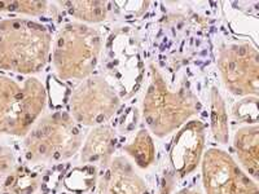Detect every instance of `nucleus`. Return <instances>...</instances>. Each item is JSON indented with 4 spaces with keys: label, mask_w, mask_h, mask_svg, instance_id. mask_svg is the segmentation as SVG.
Here are the masks:
<instances>
[{
    "label": "nucleus",
    "mask_w": 259,
    "mask_h": 194,
    "mask_svg": "<svg viewBox=\"0 0 259 194\" xmlns=\"http://www.w3.org/2000/svg\"><path fill=\"white\" fill-rule=\"evenodd\" d=\"M175 194H201L200 191L196 190V189H191V188H184L182 189V190L177 191Z\"/></svg>",
    "instance_id": "obj_22"
},
{
    "label": "nucleus",
    "mask_w": 259,
    "mask_h": 194,
    "mask_svg": "<svg viewBox=\"0 0 259 194\" xmlns=\"http://www.w3.org/2000/svg\"><path fill=\"white\" fill-rule=\"evenodd\" d=\"M97 194H152L147 182L123 156L114 157L97 181Z\"/></svg>",
    "instance_id": "obj_10"
},
{
    "label": "nucleus",
    "mask_w": 259,
    "mask_h": 194,
    "mask_svg": "<svg viewBox=\"0 0 259 194\" xmlns=\"http://www.w3.org/2000/svg\"><path fill=\"white\" fill-rule=\"evenodd\" d=\"M97 167L83 165L74 167L64 177V185L71 193L84 194L91 191L97 185Z\"/></svg>",
    "instance_id": "obj_17"
},
{
    "label": "nucleus",
    "mask_w": 259,
    "mask_h": 194,
    "mask_svg": "<svg viewBox=\"0 0 259 194\" xmlns=\"http://www.w3.org/2000/svg\"><path fill=\"white\" fill-rule=\"evenodd\" d=\"M48 91L35 77L24 80L0 74V135L24 137L47 106Z\"/></svg>",
    "instance_id": "obj_5"
},
{
    "label": "nucleus",
    "mask_w": 259,
    "mask_h": 194,
    "mask_svg": "<svg viewBox=\"0 0 259 194\" xmlns=\"http://www.w3.org/2000/svg\"><path fill=\"white\" fill-rule=\"evenodd\" d=\"M121 106V97L101 75L83 79L69 97V114L79 126L96 127L105 124Z\"/></svg>",
    "instance_id": "obj_6"
},
{
    "label": "nucleus",
    "mask_w": 259,
    "mask_h": 194,
    "mask_svg": "<svg viewBox=\"0 0 259 194\" xmlns=\"http://www.w3.org/2000/svg\"><path fill=\"white\" fill-rule=\"evenodd\" d=\"M217 66L224 87L235 96L258 97L259 56L250 43L236 41L219 50Z\"/></svg>",
    "instance_id": "obj_7"
},
{
    "label": "nucleus",
    "mask_w": 259,
    "mask_h": 194,
    "mask_svg": "<svg viewBox=\"0 0 259 194\" xmlns=\"http://www.w3.org/2000/svg\"><path fill=\"white\" fill-rule=\"evenodd\" d=\"M52 35L46 25L29 18L0 20V70L34 77L47 65Z\"/></svg>",
    "instance_id": "obj_1"
},
{
    "label": "nucleus",
    "mask_w": 259,
    "mask_h": 194,
    "mask_svg": "<svg viewBox=\"0 0 259 194\" xmlns=\"http://www.w3.org/2000/svg\"><path fill=\"white\" fill-rule=\"evenodd\" d=\"M233 115L242 123H258V97H244L233 108Z\"/></svg>",
    "instance_id": "obj_19"
},
{
    "label": "nucleus",
    "mask_w": 259,
    "mask_h": 194,
    "mask_svg": "<svg viewBox=\"0 0 259 194\" xmlns=\"http://www.w3.org/2000/svg\"><path fill=\"white\" fill-rule=\"evenodd\" d=\"M149 84L142 105L143 121L150 133L162 138L192 121L201 112V103L186 83L172 88L156 65L149 64Z\"/></svg>",
    "instance_id": "obj_2"
},
{
    "label": "nucleus",
    "mask_w": 259,
    "mask_h": 194,
    "mask_svg": "<svg viewBox=\"0 0 259 194\" xmlns=\"http://www.w3.org/2000/svg\"><path fill=\"white\" fill-rule=\"evenodd\" d=\"M175 180H177V177H175L174 172L171 170H166V172H163V175H162L161 181H159L158 194H170L174 188Z\"/></svg>",
    "instance_id": "obj_21"
},
{
    "label": "nucleus",
    "mask_w": 259,
    "mask_h": 194,
    "mask_svg": "<svg viewBox=\"0 0 259 194\" xmlns=\"http://www.w3.org/2000/svg\"><path fill=\"white\" fill-rule=\"evenodd\" d=\"M16 167L15 152L7 145H0V185Z\"/></svg>",
    "instance_id": "obj_20"
},
{
    "label": "nucleus",
    "mask_w": 259,
    "mask_h": 194,
    "mask_svg": "<svg viewBox=\"0 0 259 194\" xmlns=\"http://www.w3.org/2000/svg\"><path fill=\"white\" fill-rule=\"evenodd\" d=\"M103 52V38L91 26L71 21L57 31L52 43V64L61 80H83L94 75Z\"/></svg>",
    "instance_id": "obj_4"
},
{
    "label": "nucleus",
    "mask_w": 259,
    "mask_h": 194,
    "mask_svg": "<svg viewBox=\"0 0 259 194\" xmlns=\"http://www.w3.org/2000/svg\"><path fill=\"white\" fill-rule=\"evenodd\" d=\"M56 4L77 22L85 25L104 22L110 12L108 2H59Z\"/></svg>",
    "instance_id": "obj_15"
},
{
    "label": "nucleus",
    "mask_w": 259,
    "mask_h": 194,
    "mask_svg": "<svg viewBox=\"0 0 259 194\" xmlns=\"http://www.w3.org/2000/svg\"><path fill=\"white\" fill-rule=\"evenodd\" d=\"M206 144V126L192 119L178 129L168 153L171 171L177 179L193 174L201 165Z\"/></svg>",
    "instance_id": "obj_9"
},
{
    "label": "nucleus",
    "mask_w": 259,
    "mask_h": 194,
    "mask_svg": "<svg viewBox=\"0 0 259 194\" xmlns=\"http://www.w3.org/2000/svg\"><path fill=\"white\" fill-rule=\"evenodd\" d=\"M233 149L237 161L247 176L254 181L259 177V127L256 124H245L240 127L233 136Z\"/></svg>",
    "instance_id": "obj_12"
},
{
    "label": "nucleus",
    "mask_w": 259,
    "mask_h": 194,
    "mask_svg": "<svg viewBox=\"0 0 259 194\" xmlns=\"http://www.w3.org/2000/svg\"><path fill=\"white\" fill-rule=\"evenodd\" d=\"M83 132L69 112L41 115L24 136V157L29 165H51L68 161L80 150Z\"/></svg>",
    "instance_id": "obj_3"
},
{
    "label": "nucleus",
    "mask_w": 259,
    "mask_h": 194,
    "mask_svg": "<svg viewBox=\"0 0 259 194\" xmlns=\"http://www.w3.org/2000/svg\"><path fill=\"white\" fill-rule=\"evenodd\" d=\"M123 152L133 159L136 167L148 170L154 165L157 148L152 133L147 128L139 129L131 140L123 145Z\"/></svg>",
    "instance_id": "obj_13"
},
{
    "label": "nucleus",
    "mask_w": 259,
    "mask_h": 194,
    "mask_svg": "<svg viewBox=\"0 0 259 194\" xmlns=\"http://www.w3.org/2000/svg\"><path fill=\"white\" fill-rule=\"evenodd\" d=\"M210 128L214 140L218 144L226 145L230 140V122L224 99L219 89L212 85L210 88Z\"/></svg>",
    "instance_id": "obj_16"
},
{
    "label": "nucleus",
    "mask_w": 259,
    "mask_h": 194,
    "mask_svg": "<svg viewBox=\"0 0 259 194\" xmlns=\"http://www.w3.org/2000/svg\"><path fill=\"white\" fill-rule=\"evenodd\" d=\"M205 194H259L256 182L224 150L210 148L201 161Z\"/></svg>",
    "instance_id": "obj_8"
},
{
    "label": "nucleus",
    "mask_w": 259,
    "mask_h": 194,
    "mask_svg": "<svg viewBox=\"0 0 259 194\" xmlns=\"http://www.w3.org/2000/svg\"><path fill=\"white\" fill-rule=\"evenodd\" d=\"M52 3L31 2V0H0L2 15H21L30 17H40L48 13Z\"/></svg>",
    "instance_id": "obj_18"
},
{
    "label": "nucleus",
    "mask_w": 259,
    "mask_h": 194,
    "mask_svg": "<svg viewBox=\"0 0 259 194\" xmlns=\"http://www.w3.org/2000/svg\"><path fill=\"white\" fill-rule=\"evenodd\" d=\"M118 144L117 131L109 124L92 127L80 147V162L106 170L114 158Z\"/></svg>",
    "instance_id": "obj_11"
},
{
    "label": "nucleus",
    "mask_w": 259,
    "mask_h": 194,
    "mask_svg": "<svg viewBox=\"0 0 259 194\" xmlns=\"http://www.w3.org/2000/svg\"><path fill=\"white\" fill-rule=\"evenodd\" d=\"M41 185V175L26 165L16 166L2 182V194H35Z\"/></svg>",
    "instance_id": "obj_14"
}]
</instances>
